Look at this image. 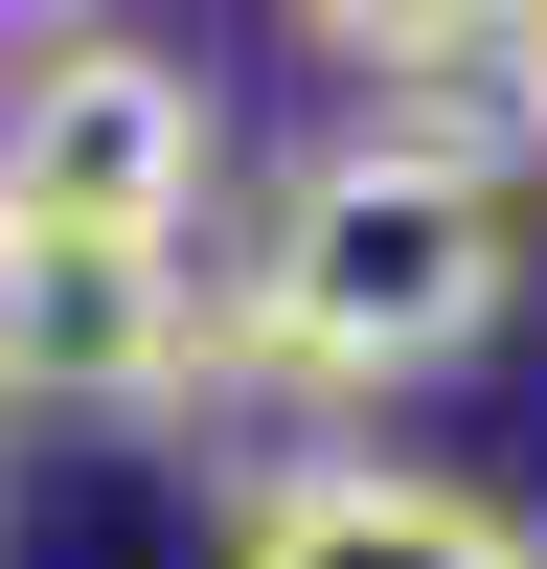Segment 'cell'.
I'll return each mask as SVG.
<instances>
[{"instance_id":"obj_2","label":"cell","mask_w":547,"mask_h":569,"mask_svg":"<svg viewBox=\"0 0 547 569\" xmlns=\"http://www.w3.org/2000/svg\"><path fill=\"white\" fill-rule=\"evenodd\" d=\"M206 182H228V114H206L182 46H137V23H23V69H0V206L182 251Z\"/></svg>"},{"instance_id":"obj_5","label":"cell","mask_w":547,"mask_h":569,"mask_svg":"<svg viewBox=\"0 0 547 569\" xmlns=\"http://www.w3.org/2000/svg\"><path fill=\"white\" fill-rule=\"evenodd\" d=\"M319 46H342V69H479L501 23H525V0H297Z\"/></svg>"},{"instance_id":"obj_3","label":"cell","mask_w":547,"mask_h":569,"mask_svg":"<svg viewBox=\"0 0 547 569\" xmlns=\"http://www.w3.org/2000/svg\"><path fill=\"white\" fill-rule=\"evenodd\" d=\"M182 388H206V273L137 228L0 206V433L23 410H182Z\"/></svg>"},{"instance_id":"obj_4","label":"cell","mask_w":547,"mask_h":569,"mask_svg":"<svg viewBox=\"0 0 547 569\" xmlns=\"http://www.w3.org/2000/svg\"><path fill=\"white\" fill-rule=\"evenodd\" d=\"M228 569H547V547L501 525V501H456V479H388V456H297V479H251Z\"/></svg>"},{"instance_id":"obj_1","label":"cell","mask_w":547,"mask_h":569,"mask_svg":"<svg viewBox=\"0 0 547 569\" xmlns=\"http://www.w3.org/2000/svg\"><path fill=\"white\" fill-rule=\"evenodd\" d=\"M525 319V206H501V160L456 114H388V137H319L297 182H274L251 273H228V365H274V388H456V365Z\"/></svg>"},{"instance_id":"obj_7","label":"cell","mask_w":547,"mask_h":569,"mask_svg":"<svg viewBox=\"0 0 547 569\" xmlns=\"http://www.w3.org/2000/svg\"><path fill=\"white\" fill-rule=\"evenodd\" d=\"M0 23H91V0H0Z\"/></svg>"},{"instance_id":"obj_6","label":"cell","mask_w":547,"mask_h":569,"mask_svg":"<svg viewBox=\"0 0 547 569\" xmlns=\"http://www.w3.org/2000/svg\"><path fill=\"white\" fill-rule=\"evenodd\" d=\"M501 91H525V160H547V0L501 23Z\"/></svg>"}]
</instances>
